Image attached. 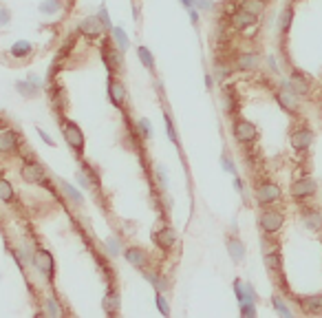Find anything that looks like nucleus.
<instances>
[{
	"label": "nucleus",
	"instance_id": "obj_35",
	"mask_svg": "<svg viewBox=\"0 0 322 318\" xmlns=\"http://www.w3.org/2000/svg\"><path fill=\"white\" fill-rule=\"evenodd\" d=\"M166 128H168V135H170V139H172V142L177 144V142H179V137H177V133H174V128H172V120H170L168 115H166Z\"/></svg>",
	"mask_w": 322,
	"mask_h": 318
},
{
	"label": "nucleus",
	"instance_id": "obj_44",
	"mask_svg": "<svg viewBox=\"0 0 322 318\" xmlns=\"http://www.w3.org/2000/svg\"><path fill=\"white\" fill-rule=\"evenodd\" d=\"M38 133H40V137H42V139H44V142H47V144H51V146H53V144H56V142H53V139H51V137H49V135H47V133H44V131H42V128H38Z\"/></svg>",
	"mask_w": 322,
	"mask_h": 318
},
{
	"label": "nucleus",
	"instance_id": "obj_23",
	"mask_svg": "<svg viewBox=\"0 0 322 318\" xmlns=\"http://www.w3.org/2000/svg\"><path fill=\"white\" fill-rule=\"evenodd\" d=\"M265 265L269 272H281L283 267V256L278 250H274V252H265Z\"/></svg>",
	"mask_w": 322,
	"mask_h": 318
},
{
	"label": "nucleus",
	"instance_id": "obj_7",
	"mask_svg": "<svg viewBox=\"0 0 322 318\" xmlns=\"http://www.w3.org/2000/svg\"><path fill=\"white\" fill-rule=\"evenodd\" d=\"M276 100H278V104H281V106H283L289 115H298V95L291 91L289 82H285L283 89L276 91Z\"/></svg>",
	"mask_w": 322,
	"mask_h": 318
},
{
	"label": "nucleus",
	"instance_id": "obj_15",
	"mask_svg": "<svg viewBox=\"0 0 322 318\" xmlns=\"http://www.w3.org/2000/svg\"><path fill=\"white\" fill-rule=\"evenodd\" d=\"M153 241H155L161 250H170V248H174V243H177V232H174L172 228L157 230L155 234H153Z\"/></svg>",
	"mask_w": 322,
	"mask_h": 318
},
{
	"label": "nucleus",
	"instance_id": "obj_8",
	"mask_svg": "<svg viewBox=\"0 0 322 318\" xmlns=\"http://www.w3.org/2000/svg\"><path fill=\"white\" fill-rule=\"evenodd\" d=\"M33 263H35V267H38V272H42L47 279H53V272H56V259H53V254L49 252V250H44V248L35 250Z\"/></svg>",
	"mask_w": 322,
	"mask_h": 318
},
{
	"label": "nucleus",
	"instance_id": "obj_36",
	"mask_svg": "<svg viewBox=\"0 0 322 318\" xmlns=\"http://www.w3.org/2000/svg\"><path fill=\"white\" fill-rule=\"evenodd\" d=\"M274 305H276V309L281 311V314H285V316H291V311H289L287 307H285V303H283V301H281V298H278V296L274 298Z\"/></svg>",
	"mask_w": 322,
	"mask_h": 318
},
{
	"label": "nucleus",
	"instance_id": "obj_11",
	"mask_svg": "<svg viewBox=\"0 0 322 318\" xmlns=\"http://www.w3.org/2000/svg\"><path fill=\"white\" fill-rule=\"evenodd\" d=\"M311 144H313V131L309 126H300L296 131H291V146H294V150L305 152L311 148Z\"/></svg>",
	"mask_w": 322,
	"mask_h": 318
},
{
	"label": "nucleus",
	"instance_id": "obj_14",
	"mask_svg": "<svg viewBox=\"0 0 322 318\" xmlns=\"http://www.w3.org/2000/svg\"><path fill=\"white\" fill-rule=\"evenodd\" d=\"M302 314L309 316H322V294H309V296H300L298 298Z\"/></svg>",
	"mask_w": 322,
	"mask_h": 318
},
{
	"label": "nucleus",
	"instance_id": "obj_13",
	"mask_svg": "<svg viewBox=\"0 0 322 318\" xmlns=\"http://www.w3.org/2000/svg\"><path fill=\"white\" fill-rule=\"evenodd\" d=\"M108 97H111L115 108H124L126 104V89L119 80H115V75L108 77Z\"/></svg>",
	"mask_w": 322,
	"mask_h": 318
},
{
	"label": "nucleus",
	"instance_id": "obj_1",
	"mask_svg": "<svg viewBox=\"0 0 322 318\" xmlns=\"http://www.w3.org/2000/svg\"><path fill=\"white\" fill-rule=\"evenodd\" d=\"M258 225H260V230H263L267 236L278 234V232L283 230V225H285L283 210H278V208H274V206H267L265 210L260 212V217H258Z\"/></svg>",
	"mask_w": 322,
	"mask_h": 318
},
{
	"label": "nucleus",
	"instance_id": "obj_33",
	"mask_svg": "<svg viewBox=\"0 0 322 318\" xmlns=\"http://www.w3.org/2000/svg\"><path fill=\"white\" fill-rule=\"evenodd\" d=\"M104 305H106V311H108V314H115V307H117V296H115L113 290L108 292V296L104 298Z\"/></svg>",
	"mask_w": 322,
	"mask_h": 318
},
{
	"label": "nucleus",
	"instance_id": "obj_9",
	"mask_svg": "<svg viewBox=\"0 0 322 318\" xmlns=\"http://www.w3.org/2000/svg\"><path fill=\"white\" fill-rule=\"evenodd\" d=\"M106 29H108V27H106L104 22H102V18H100V16L84 18V20L80 22V33H82V35H86V38H90V40L102 38Z\"/></svg>",
	"mask_w": 322,
	"mask_h": 318
},
{
	"label": "nucleus",
	"instance_id": "obj_26",
	"mask_svg": "<svg viewBox=\"0 0 322 318\" xmlns=\"http://www.w3.org/2000/svg\"><path fill=\"white\" fill-rule=\"evenodd\" d=\"M291 20H294V7H285L283 16H281V20H278V27H281V33H283V35L289 31Z\"/></svg>",
	"mask_w": 322,
	"mask_h": 318
},
{
	"label": "nucleus",
	"instance_id": "obj_25",
	"mask_svg": "<svg viewBox=\"0 0 322 318\" xmlns=\"http://www.w3.org/2000/svg\"><path fill=\"white\" fill-rule=\"evenodd\" d=\"M0 201H5V204H11V201H14V186H11V181L5 179V177H0Z\"/></svg>",
	"mask_w": 322,
	"mask_h": 318
},
{
	"label": "nucleus",
	"instance_id": "obj_24",
	"mask_svg": "<svg viewBox=\"0 0 322 318\" xmlns=\"http://www.w3.org/2000/svg\"><path fill=\"white\" fill-rule=\"evenodd\" d=\"M31 53H33L31 42H24V40H20V42H16V45L11 47V56L18 58V60H22V58L31 56Z\"/></svg>",
	"mask_w": 322,
	"mask_h": 318
},
{
	"label": "nucleus",
	"instance_id": "obj_39",
	"mask_svg": "<svg viewBox=\"0 0 322 318\" xmlns=\"http://www.w3.org/2000/svg\"><path fill=\"white\" fill-rule=\"evenodd\" d=\"M100 18H102V22H104L106 27L111 29V18H108V11H106V7H102V9H100Z\"/></svg>",
	"mask_w": 322,
	"mask_h": 318
},
{
	"label": "nucleus",
	"instance_id": "obj_31",
	"mask_svg": "<svg viewBox=\"0 0 322 318\" xmlns=\"http://www.w3.org/2000/svg\"><path fill=\"white\" fill-rule=\"evenodd\" d=\"M223 97H225V108H227L229 113H234L239 106H236V100H234V91H232V87H227V91L223 93Z\"/></svg>",
	"mask_w": 322,
	"mask_h": 318
},
{
	"label": "nucleus",
	"instance_id": "obj_4",
	"mask_svg": "<svg viewBox=\"0 0 322 318\" xmlns=\"http://www.w3.org/2000/svg\"><path fill=\"white\" fill-rule=\"evenodd\" d=\"M20 177H22L24 181H29V183H38V186L51 188V186H49V175H47V170L42 168L38 162H33V159H27V162L22 164Z\"/></svg>",
	"mask_w": 322,
	"mask_h": 318
},
{
	"label": "nucleus",
	"instance_id": "obj_19",
	"mask_svg": "<svg viewBox=\"0 0 322 318\" xmlns=\"http://www.w3.org/2000/svg\"><path fill=\"white\" fill-rule=\"evenodd\" d=\"M302 221H305L307 230H313V232H320L322 230V215L318 210H311V208H305L302 210Z\"/></svg>",
	"mask_w": 322,
	"mask_h": 318
},
{
	"label": "nucleus",
	"instance_id": "obj_37",
	"mask_svg": "<svg viewBox=\"0 0 322 318\" xmlns=\"http://www.w3.org/2000/svg\"><path fill=\"white\" fill-rule=\"evenodd\" d=\"M197 9H212V0H194Z\"/></svg>",
	"mask_w": 322,
	"mask_h": 318
},
{
	"label": "nucleus",
	"instance_id": "obj_16",
	"mask_svg": "<svg viewBox=\"0 0 322 318\" xmlns=\"http://www.w3.org/2000/svg\"><path fill=\"white\" fill-rule=\"evenodd\" d=\"M258 64H260V58H258V53H241L239 58H236V71H256L258 69Z\"/></svg>",
	"mask_w": 322,
	"mask_h": 318
},
{
	"label": "nucleus",
	"instance_id": "obj_20",
	"mask_svg": "<svg viewBox=\"0 0 322 318\" xmlns=\"http://www.w3.org/2000/svg\"><path fill=\"white\" fill-rule=\"evenodd\" d=\"M126 261L135 267H146L148 265V254L142 248H128L126 250Z\"/></svg>",
	"mask_w": 322,
	"mask_h": 318
},
{
	"label": "nucleus",
	"instance_id": "obj_18",
	"mask_svg": "<svg viewBox=\"0 0 322 318\" xmlns=\"http://www.w3.org/2000/svg\"><path fill=\"white\" fill-rule=\"evenodd\" d=\"M254 22H256V16L250 14V11H245V9H239V11H236V14L232 16V27L239 29V31H245V29L252 27Z\"/></svg>",
	"mask_w": 322,
	"mask_h": 318
},
{
	"label": "nucleus",
	"instance_id": "obj_42",
	"mask_svg": "<svg viewBox=\"0 0 322 318\" xmlns=\"http://www.w3.org/2000/svg\"><path fill=\"white\" fill-rule=\"evenodd\" d=\"M108 252L117 254V238H111V241H108Z\"/></svg>",
	"mask_w": 322,
	"mask_h": 318
},
{
	"label": "nucleus",
	"instance_id": "obj_30",
	"mask_svg": "<svg viewBox=\"0 0 322 318\" xmlns=\"http://www.w3.org/2000/svg\"><path fill=\"white\" fill-rule=\"evenodd\" d=\"M58 9H60V0H44V3L40 5L42 14H56Z\"/></svg>",
	"mask_w": 322,
	"mask_h": 318
},
{
	"label": "nucleus",
	"instance_id": "obj_17",
	"mask_svg": "<svg viewBox=\"0 0 322 318\" xmlns=\"http://www.w3.org/2000/svg\"><path fill=\"white\" fill-rule=\"evenodd\" d=\"M18 146H20V139L14 131H5L0 133V152H5V155H11V152L18 150Z\"/></svg>",
	"mask_w": 322,
	"mask_h": 318
},
{
	"label": "nucleus",
	"instance_id": "obj_28",
	"mask_svg": "<svg viewBox=\"0 0 322 318\" xmlns=\"http://www.w3.org/2000/svg\"><path fill=\"white\" fill-rule=\"evenodd\" d=\"M111 31H113V38H115V42H117V47L121 49V51H126V49H128V38H126L124 29H121V27H113Z\"/></svg>",
	"mask_w": 322,
	"mask_h": 318
},
{
	"label": "nucleus",
	"instance_id": "obj_27",
	"mask_svg": "<svg viewBox=\"0 0 322 318\" xmlns=\"http://www.w3.org/2000/svg\"><path fill=\"white\" fill-rule=\"evenodd\" d=\"M35 82H38L35 77H29V82H18L16 87L24 97H31V95H35Z\"/></svg>",
	"mask_w": 322,
	"mask_h": 318
},
{
	"label": "nucleus",
	"instance_id": "obj_34",
	"mask_svg": "<svg viewBox=\"0 0 322 318\" xmlns=\"http://www.w3.org/2000/svg\"><path fill=\"white\" fill-rule=\"evenodd\" d=\"M155 301H157V307H159V311H161V314H163V316H168V314H170V307H168L166 298H163L161 294H157V298H155Z\"/></svg>",
	"mask_w": 322,
	"mask_h": 318
},
{
	"label": "nucleus",
	"instance_id": "obj_10",
	"mask_svg": "<svg viewBox=\"0 0 322 318\" xmlns=\"http://www.w3.org/2000/svg\"><path fill=\"white\" fill-rule=\"evenodd\" d=\"M289 87H291V91H294L298 97H309V95H311V80H309L305 73L298 71V69L291 71Z\"/></svg>",
	"mask_w": 322,
	"mask_h": 318
},
{
	"label": "nucleus",
	"instance_id": "obj_43",
	"mask_svg": "<svg viewBox=\"0 0 322 318\" xmlns=\"http://www.w3.org/2000/svg\"><path fill=\"white\" fill-rule=\"evenodd\" d=\"M223 166H225L227 170H229V173H236V170H234V164L232 162H229V157L225 155V157H223Z\"/></svg>",
	"mask_w": 322,
	"mask_h": 318
},
{
	"label": "nucleus",
	"instance_id": "obj_22",
	"mask_svg": "<svg viewBox=\"0 0 322 318\" xmlns=\"http://www.w3.org/2000/svg\"><path fill=\"white\" fill-rule=\"evenodd\" d=\"M267 7V0H243L241 3V9H245V11H250V14L254 16H263V11Z\"/></svg>",
	"mask_w": 322,
	"mask_h": 318
},
{
	"label": "nucleus",
	"instance_id": "obj_40",
	"mask_svg": "<svg viewBox=\"0 0 322 318\" xmlns=\"http://www.w3.org/2000/svg\"><path fill=\"white\" fill-rule=\"evenodd\" d=\"M7 22H9V11L0 7V27H5V24H7Z\"/></svg>",
	"mask_w": 322,
	"mask_h": 318
},
{
	"label": "nucleus",
	"instance_id": "obj_32",
	"mask_svg": "<svg viewBox=\"0 0 322 318\" xmlns=\"http://www.w3.org/2000/svg\"><path fill=\"white\" fill-rule=\"evenodd\" d=\"M62 190H64V194H66V197H69L71 201H75V204H82L80 192H77L73 186H69V183H62Z\"/></svg>",
	"mask_w": 322,
	"mask_h": 318
},
{
	"label": "nucleus",
	"instance_id": "obj_29",
	"mask_svg": "<svg viewBox=\"0 0 322 318\" xmlns=\"http://www.w3.org/2000/svg\"><path fill=\"white\" fill-rule=\"evenodd\" d=\"M137 56H139V60H142V64L146 66V69H153V66H155L153 56H150V51L146 47H139L137 49Z\"/></svg>",
	"mask_w": 322,
	"mask_h": 318
},
{
	"label": "nucleus",
	"instance_id": "obj_3",
	"mask_svg": "<svg viewBox=\"0 0 322 318\" xmlns=\"http://www.w3.org/2000/svg\"><path fill=\"white\" fill-rule=\"evenodd\" d=\"M291 199L294 201H307L313 199L315 192H318V183H315L313 177H300L291 183Z\"/></svg>",
	"mask_w": 322,
	"mask_h": 318
},
{
	"label": "nucleus",
	"instance_id": "obj_5",
	"mask_svg": "<svg viewBox=\"0 0 322 318\" xmlns=\"http://www.w3.org/2000/svg\"><path fill=\"white\" fill-rule=\"evenodd\" d=\"M283 199V190L276 181H263L256 186V201L260 206H274Z\"/></svg>",
	"mask_w": 322,
	"mask_h": 318
},
{
	"label": "nucleus",
	"instance_id": "obj_21",
	"mask_svg": "<svg viewBox=\"0 0 322 318\" xmlns=\"http://www.w3.org/2000/svg\"><path fill=\"white\" fill-rule=\"evenodd\" d=\"M227 252H229V256H232L236 263H241L243 259H245V248H243V243L236 236H229L227 238Z\"/></svg>",
	"mask_w": 322,
	"mask_h": 318
},
{
	"label": "nucleus",
	"instance_id": "obj_41",
	"mask_svg": "<svg viewBox=\"0 0 322 318\" xmlns=\"http://www.w3.org/2000/svg\"><path fill=\"white\" fill-rule=\"evenodd\" d=\"M139 128L144 131L146 137H150V124H148V120H142V122H139Z\"/></svg>",
	"mask_w": 322,
	"mask_h": 318
},
{
	"label": "nucleus",
	"instance_id": "obj_45",
	"mask_svg": "<svg viewBox=\"0 0 322 318\" xmlns=\"http://www.w3.org/2000/svg\"><path fill=\"white\" fill-rule=\"evenodd\" d=\"M318 117L322 120V104H320V108H318Z\"/></svg>",
	"mask_w": 322,
	"mask_h": 318
},
{
	"label": "nucleus",
	"instance_id": "obj_6",
	"mask_svg": "<svg viewBox=\"0 0 322 318\" xmlns=\"http://www.w3.org/2000/svg\"><path fill=\"white\" fill-rule=\"evenodd\" d=\"M232 135H234V139H236L239 144H252V142H256L258 131H256V126H254L252 122H247V120H234V124H232Z\"/></svg>",
	"mask_w": 322,
	"mask_h": 318
},
{
	"label": "nucleus",
	"instance_id": "obj_2",
	"mask_svg": "<svg viewBox=\"0 0 322 318\" xmlns=\"http://www.w3.org/2000/svg\"><path fill=\"white\" fill-rule=\"evenodd\" d=\"M60 128H62V135L66 139V144L75 150V155L82 159L84 155V133L80 131V126L75 122L66 120V117H60Z\"/></svg>",
	"mask_w": 322,
	"mask_h": 318
},
{
	"label": "nucleus",
	"instance_id": "obj_38",
	"mask_svg": "<svg viewBox=\"0 0 322 318\" xmlns=\"http://www.w3.org/2000/svg\"><path fill=\"white\" fill-rule=\"evenodd\" d=\"M47 311H49V314H53V316H58V314H60L58 307H56V301H53V298H49V301H47Z\"/></svg>",
	"mask_w": 322,
	"mask_h": 318
},
{
	"label": "nucleus",
	"instance_id": "obj_12",
	"mask_svg": "<svg viewBox=\"0 0 322 318\" xmlns=\"http://www.w3.org/2000/svg\"><path fill=\"white\" fill-rule=\"evenodd\" d=\"M102 60H104L108 73L115 75L121 66V49H115L111 42H104V47H102Z\"/></svg>",
	"mask_w": 322,
	"mask_h": 318
}]
</instances>
